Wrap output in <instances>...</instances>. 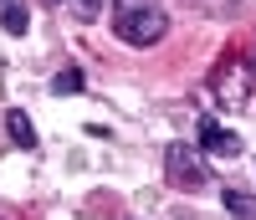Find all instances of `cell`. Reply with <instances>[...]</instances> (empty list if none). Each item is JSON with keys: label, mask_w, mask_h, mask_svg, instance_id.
<instances>
[{"label": "cell", "mask_w": 256, "mask_h": 220, "mask_svg": "<svg viewBox=\"0 0 256 220\" xmlns=\"http://www.w3.org/2000/svg\"><path fill=\"white\" fill-rule=\"evenodd\" d=\"M169 31V16L159 0H113V36L123 46H154Z\"/></svg>", "instance_id": "cell-1"}, {"label": "cell", "mask_w": 256, "mask_h": 220, "mask_svg": "<svg viewBox=\"0 0 256 220\" xmlns=\"http://www.w3.org/2000/svg\"><path fill=\"white\" fill-rule=\"evenodd\" d=\"M164 174H169V184L184 190V194H200V190L216 184V180H210L205 154H200V144H169V148H164Z\"/></svg>", "instance_id": "cell-2"}, {"label": "cell", "mask_w": 256, "mask_h": 220, "mask_svg": "<svg viewBox=\"0 0 256 220\" xmlns=\"http://www.w3.org/2000/svg\"><path fill=\"white\" fill-rule=\"evenodd\" d=\"M251 87H256V72L246 67V62H236V56H226L216 67V77H210V92H216L220 108H246L251 102Z\"/></svg>", "instance_id": "cell-3"}, {"label": "cell", "mask_w": 256, "mask_h": 220, "mask_svg": "<svg viewBox=\"0 0 256 220\" xmlns=\"http://www.w3.org/2000/svg\"><path fill=\"white\" fill-rule=\"evenodd\" d=\"M200 148L216 154V159H236L241 154V134L236 128H220L216 118H200Z\"/></svg>", "instance_id": "cell-4"}, {"label": "cell", "mask_w": 256, "mask_h": 220, "mask_svg": "<svg viewBox=\"0 0 256 220\" xmlns=\"http://www.w3.org/2000/svg\"><path fill=\"white\" fill-rule=\"evenodd\" d=\"M6 134H10L16 148H36V123L20 113V108H10V113H6Z\"/></svg>", "instance_id": "cell-5"}, {"label": "cell", "mask_w": 256, "mask_h": 220, "mask_svg": "<svg viewBox=\"0 0 256 220\" xmlns=\"http://www.w3.org/2000/svg\"><path fill=\"white\" fill-rule=\"evenodd\" d=\"M0 26H6L10 36H26V31H31V10H26V0H0Z\"/></svg>", "instance_id": "cell-6"}, {"label": "cell", "mask_w": 256, "mask_h": 220, "mask_svg": "<svg viewBox=\"0 0 256 220\" xmlns=\"http://www.w3.org/2000/svg\"><path fill=\"white\" fill-rule=\"evenodd\" d=\"M220 205H226V215H236V220H256V194H246L236 184L220 190Z\"/></svg>", "instance_id": "cell-7"}, {"label": "cell", "mask_w": 256, "mask_h": 220, "mask_svg": "<svg viewBox=\"0 0 256 220\" xmlns=\"http://www.w3.org/2000/svg\"><path fill=\"white\" fill-rule=\"evenodd\" d=\"M82 82H88V77H82L77 67H62V72L52 77V92H56V98H72V92H82Z\"/></svg>", "instance_id": "cell-8"}, {"label": "cell", "mask_w": 256, "mask_h": 220, "mask_svg": "<svg viewBox=\"0 0 256 220\" xmlns=\"http://www.w3.org/2000/svg\"><path fill=\"white\" fill-rule=\"evenodd\" d=\"M72 10H77V20H98L102 16V0H72Z\"/></svg>", "instance_id": "cell-9"}, {"label": "cell", "mask_w": 256, "mask_h": 220, "mask_svg": "<svg viewBox=\"0 0 256 220\" xmlns=\"http://www.w3.org/2000/svg\"><path fill=\"white\" fill-rule=\"evenodd\" d=\"M246 67H251V72H256V46H251V56H246Z\"/></svg>", "instance_id": "cell-10"}, {"label": "cell", "mask_w": 256, "mask_h": 220, "mask_svg": "<svg viewBox=\"0 0 256 220\" xmlns=\"http://www.w3.org/2000/svg\"><path fill=\"white\" fill-rule=\"evenodd\" d=\"M46 6H62V0H46Z\"/></svg>", "instance_id": "cell-11"}]
</instances>
